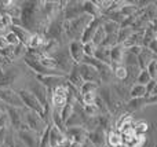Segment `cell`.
Here are the masks:
<instances>
[{
	"mask_svg": "<svg viewBox=\"0 0 157 147\" xmlns=\"http://www.w3.org/2000/svg\"><path fill=\"white\" fill-rule=\"evenodd\" d=\"M92 17L90 15H83L77 17L75 19H71V21H63L62 22V32L65 33V36L68 39H71V41H75V40H78L80 41V37H81V33L83 30L86 29V26L88 25V22L91 21Z\"/></svg>",
	"mask_w": 157,
	"mask_h": 147,
	"instance_id": "cell-1",
	"label": "cell"
},
{
	"mask_svg": "<svg viewBox=\"0 0 157 147\" xmlns=\"http://www.w3.org/2000/svg\"><path fill=\"white\" fill-rule=\"evenodd\" d=\"M37 8L39 2H26L24 3V7H21V24L26 30L36 28V18H37Z\"/></svg>",
	"mask_w": 157,
	"mask_h": 147,
	"instance_id": "cell-2",
	"label": "cell"
},
{
	"mask_svg": "<svg viewBox=\"0 0 157 147\" xmlns=\"http://www.w3.org/2000/svg\"><path fill=\"white\" fill-rule=\"evenodd\" d=\"M24 124L26 125V128L29 131H32L33 134H36V136L40 138L43 131L46 129L47 124L44 123V120L39 114H36L32 110H28L24 107Z\"/></svg>",
	"mask_w": 157,
	"mask_h": 147,
	"instance_id": "cell-3",
	"label": "cell"
},
{
	"mask_svg": "<svg viewBox=\"0 0 157 147\" xmlns=\"http://www.w3.org/2000/svg\"><path fill=\"white\" fill-rule=\"evenodd\" d=\"M17 94H18V96H19V99H21V102H22V105H24L25 109L35 112L36 114H39L44 120V110H43V107L40 106V103L37 102V99H36L35 96L29 92V91L22 88V90L17 91ZM44 123H46V120H44Z\"/></svg>",
	"mask_w": 157,
	"mask_h": 147,
	"instance_id": "cell-4",
	"label": "cell"
},
{
	"mask_svg": "<svg viewBox=\"0 0 157 147\" xmlns=\"http://www.w3.org/2000/svg\"><path fill=\"white\" fill-rule=\"evenodd\" d=\"M97 94H99L98 96L102 99V102L106 106L108 112L110 113V114H113V112L117 110V99H116V96L113 95V92H112L110 87H109V85H99Z\"/></svg>",
	"mask_w": 157,
	"mask_h": 147,
	"instance_id": "cell-5",
	"label": "cell"
},
{
	"mask_svg": "<svg viewBox=\"0 0 157 147\" xmlns=\"http://www.w3.org/2000/svg\"><path fill=\"white\" fill-rule=\"evenodd\" d=\"M65 138L71 145L73 146H80L87 140V131L83 127H73V128H65L63 131Z\"/></svg>",
	"mask_w": 157,
	"mask_h": 147,
	"instance_id": "cell-6",
	"label": "cell"
},
{
	"mask_svg": "<svg viewBox=\"0 0 157 147\" xmlns=\"http://www.w3.org/2000/svg\"><path fill=\"white\" fill-rule=\"evenodd\" d=\"M0 101L6 106L15 107V109H24V105H22L17 91L11 90V88H0Z\"/></svg>",
	"mask_w": 157,
	"mask_h": 147,
	"instance_id": "cell-7",
	"label": "cell"
},
{
	"mask_svg": "<svg viewBox=\"0 0 157 147\" xmlns=\"http://www.w3.org/2000/svg\"><path fill=\"white\" fill-rule=\"evenodd\" d=\"M66 98H68V90L65 85H58L52 90L51 102H52V109L61 110L66 105Z\"/></svg>",
	"mask_w": 157,
	"mask_h": 147,
	"instance_id": "cell-8",
	"label": "cell"
},
{
	"mask_svg": "<svg viewBox=\"0 0 157 147\" xmlns=\"http://www.w3.org/2000/svg\"><path fill=\"white\" fill-rule=\"evenodd\" d=\"M77 70L80 73V77L84 83H95L98 84L99 83V76H98V72L95 70L92 66L86 65V63H80L77 65Z\"/></svg>",
	"mask_w": 157,
	"mask_h": 147,
	"instance_id": "cell-9",
	"label": "cell"
},
{
	"mask_svg": "<svg viewBox=\"0 0 157 147\" xmlns=\"http://www.w3.org/2000/svg\"><path fill=\"white\" fill-rule=\"evenodd\" d=\"M101 25H102V17H99V18H91V21L88 22V25H87L86 29H84L83 33H81L80 43L86 44V43H88V41H91L94 33L97 32V29L101 26Z\"/></svg>",
	"mask_w": 157,
	"mask_h": 147,
	"instance_id": "cell-10",
	"label": "cell"
},
{
	"mask_svg": "<svg viewBox=\"0 0 157 147\" xmlns=\"http://www.w3.org/2000/svg\"><path fill=\"white\" fill-rule=\"evenodd\" d=\"M6 113H7L8 121L13 124L14 129L17 132L24 124V109H15V107L6 106Z\"/></svg>",
	"mask_w": 157,
	"mask_h": 147,
	"instance_id": "cell-11",
	"label": "cell"
},
{
	"mask_svg": "<svg viewBox=\"0 0 157 147\" xmlns=\"http://www.w3.org/2000/svg\"><path fill=\"white\" fill-rule=\"evenodd\" d=\"M35 79L39 84L46 87L47 90L52 88L54 90L58 85H62L66 81V77H59V76H40V74H35Z\"/></svg>",
	"mask_w": 157,
	"mask_h": 147,
	"instance_id": "cell-12",
	"label": "cell"
},
{
	"mask_svg": "<svg viewBox=\"0 0 157 147\" xmlns=\"http://www.w3.org/2000/svg\"><path fill=\"white\" fill-rule=\"evenodd\" d=\"M66 6H63V15L65 21H71L77 17L83 15V8H81V2H65Z\"/></svg>",
	"mask_w": 157,
	"mask_h": 147,
	"instance_id": "cell-13",
	"label": "cell"
},
{
	"mask_svg": "<svg viewBox=\"0 0 157 147\" xmlns=\"http://www.w3.org/2000/svg\"><path fill=\"white\" fill-rule=\"evenodd\" d=\"M17 138L22 142L25 147H37L39 146V138L36 134H33L29 129H19L17 131Z\"/></svg>",
	"mask_w": 157,
	"mask_h": 147,
	"instance_id": "cell-14",
	"label": "cell"
},
{
	"mask_svg": "<svg viewBox=\"0 0 157 147\" xmlns=\"http://www.w3.org/2000/svg\"><path fill=\"white\" fill-rule=\"evenodd\" d=\"M87 140L94 147H105L106 145V132L101 128L87 132Z\"/></svg>",
	"mask_w": 157,
	"mask_h": 147,
	"instance_id": "cell-15",
	"label": "cell"
},
{
	"mask_svg": "<svg viewBox=\"0 0 157 147\" xmlns=\"http://www.w3.org/2000/svg\"><path fill=\"white\" fill-rule=\"evenodd\" d=\"M69 57H71L72 62H73L75 65H80V63L83 62V58H84L83 44L78 40H75V41L69 43Z\"/></svg>",
	"mask_w": 157,
	"mask_h": 147,
	"instance_id": "cell-16",
	"label": "cell"
},
{
	"mask_svg": "<svg viewBox=\"0 0 157 147\" xmlns=\"http://www.w3.org/2000/svg\"><path fill=\"white\" fill-rule=\"evenodd\" d=\"M50 147H55V146H61L66 142V138L65 134H63L61 129H58L57 127H54L51 124L50 125Z\"/></svg>",
	"mask_w": 157,
	"mask_h": 147,
	"instance_id": "cell-17",
	"label": "cell"
},
{
	"mask_svg": "<svg viewBox=\"0 0 157 147\" xmlns=\"http://www.w3.org/2000/svg\"><path fill=\"white\" fill-rule=\"evenodd\" d=\"M155 59H156V55L153 54V52H150L147 48H142L141 54L136 57V65H138L139 70H144V69H146V66Z\"/></svg>",
	"mask_w": 157,
	"mask_h": 147,
	"instance_id": "cell-18",
	"label": "cell"
},
{
	"mask_svg": "<svg viewBox=\"0 0 157 147\" xmlns=\"http://www.w3.org/2000/svg\"><path fill=\"white\" fill-rule=\"evenodd\" d=\"M123 55H124V48L121 44H116L109 50V58H110V66L113 65H121L123 62Z\"/></svg>",
	"mask_w": 157,
	"mask_h": 147,
	"instance_id": "cell-19",
	"label": "cell"
},
{
	"mask_svg": "<svg viewBox=\"0 0 157 147\" xmlns=\"http://www.w3.org/2000/svg\"><path fill=\"white\" fill-rule=\"evenodd\" d=\"M11 32H13L14 35L18 37L19 44H22V46L26 47L28 40H29L30 35H32L29 30H26L25 28H22V26H11Z\"/></svg>",
	"mask_w": 157,
	"mask_h": 147,
	"instance_id": "cell-20",
	"label": "cell"
},
{
	"mask_svg": "<svg viewBox=\"0 0 157 147\" xmlns=\"http://www.w3.org/2000/svg\"><path fill=\"white\" fill-rule=\"evenodd\" d=\"M43 43H44V37L40 35V33H32L30 37H29V40H28V43H26V48L35 51V50L41 48Z\"/></svg>",
	"mask_w": 157,
	"mask_h": 147,
	"instance_id": "cell-21",
	"label": "cell"
},
{
	"mask_svg": "<svg viewBox=\"0 0 157 147\" xmlns=\"http://www.w3.org/2000/svg\"><path fill=\"white\" fill-rule=\"evenodd\" d=\"M98 76H99L101 83L108 84L112 81V77H113V68L109 65H102V68L98 70Z\"/></svg>",
	"mask_w": 157,
	"mask_h": 147,
	"instance_id": "cell-22",
	"label": "cell"
},
{
	"mask_svg": "<svg viewBox=\"0 0 157 147\" xmlns=\"http://www.w3.org/2000/svg\"><path fill=\"white\" fill-rule=\"evenodd\" d=\"M94 58L97 61H99V62L110 66V58H109V50L108 48L97 47V50H95V52H94Z\"/></svg>",
	"mask_w": 157,
	"mask_h": 147,
	"instance_id": "cell-23",
	"label": "cell"
},
{
	"mask_svg": "<svg viewBox=\"0 0 157 147\" xmlns=\"http://www.w3.org/2000/svg\"><path fill=\"white\" fill-rule=\"evenodd\" d=\"M128 96L131 99H138V98H145L146 96V91H145V85L141 84H134L128 91Z\"/></svg>",
	"mask_w": 157,
	"mask_h": 147,
	"instance_id": "cell-24",
	"label": "cell"
},
{
	"mask_svg": "<svg viewBox=\"0 0 157 147\" xmlns=\"http://www.w3.org/2000/svg\"><path fill=\"white\" fill-rule=\"evenodd\" d=\"M106 143L110 147H120L121 146V139L117 131H108L106 134Z\"/></svg>",
	"mask_w": 157,
	"mask_h": 147,
	"instance_id": "cell-25",
	"label": "cell"
},
{
	"mask_svg": "<svg viewBox=\"0 0 157 147\" xmlns=\"http://www.w3.org/2000/svg\"><path fill=\"white\" fill-rule=\"evenodd\" d=\"M119 28H120V25L116 24V22H113V21H109V19L102 21V29H103V32H105V36L116 35Z\"/></svg>",
	"mask_w": 157,
	"mask_h": 147,
	"instance_id": "cell-26",
	"label": "cell"
},
{
	"mask_svg": "<svg viewBox=\"0 0 157 147\" xmlns=\"http://www.w3.org/2000/svg\"><path fill=\"white\" fill-rule=\"evenodd\" d=\"M39 62H40V65L43 66V68L48 69V70H59V69H58L57 62H55V59L54 58H51V57L43 55V57L39 59Z\"/></svg>",
	"mask_w": 157,
	"mask_h": 147,
	"instance_id": "cell-27",
	"label": "cell"
},
{
	"mask_svg": "<svg viewBox=\"0 0 157 147\" xmlns=\"http://www.w3.org/2000/svg\"><path fill=\"white\" fill-rule=\"evenodd\" d=\"M149 131V124L145 123V121H139V123H135V127H134V135L139 138H145V135Z\"/></svg>",
	"mask_w": 157,
	"mask_h": 147,
	"instance_id": "cell-28",
	"label": "cell"
},
{
	"mask_svg": "<svg viewBox=\"0 0 157 147\" xmlns=\"http://www.w3.org/2000/svg\"><path fill=\"white\" fill-rule=\"evenodd\" d=\"M131 35H132L131 28H119V30H117V44H123Z\"/></svg>",
	"mask_w": 157,
	"mask_h": 147,
	"instance_id": "cell-29",
	"label": "cell"
},
{
	"mask_svg": "<svg viewBox=\"0 0 157 147\" xmlns=\"http://www.w3.org/2000/svg\"><path fill=\"white\" fill-rule=\"evenodd\" d=\"M73 106H75V103H66L65 106H63L62 109L59 110L61 121H62L63 124H65V121L68 120V118L71 117V114H72V113H73Z\"/></svg>",
	"mask_w": 157,
	"mask_h": 147,
	"instance_id": "cell-30",
	"label": "cell"
},
{
	"mask_svg": "<svg viewBox=\"0 0 157 147\" xmlns=\"http://www.w3.org/2000/svg\"><path fill=\"white\" fill-rule=\"evenodd\" d=\"M98 88H99V84H95V83H83L78 92H80V95L87 94V92H98Z\"/></svg>",
	"mask_w": 157,
	"mask_h": 147,
	"instance_id": "cell-31",
	"label": "cell"
},
{
	"mask_svg": "<svg viewBox=\"0 0 157 147\" xmlns=\"http://www.w3.org/2000/svg\"><path fill=\"white\" fill-rule=\"evenodd\" d=\"M11 26V18L6 14H0V36H3V33L7 32V29Z\"/></svg>",
	"mask_w": 157,
	"mask_h": 147,
	"instance_id": "cell-32",
	"label": "cell"
},
{
	"mask_svg": "<svg viewBox=\"0 0 157 147\" xmlns=\"http://www.w3.org/2000/svg\"><path fill=\"white\" fill-rule=\"evenodd\" d=\"M105 39V32H103V29H102V25H101L99 28L97 29V32L94 33V36H92V39H91V43L94 44L95 47H99V44L102 43V40Z\"/></svg>",
	"mask_w": 157,
	"mask_h": 147,
	"instance_id": "cell-33",
	"label": "cell"
},
{
	"mask_svg": "<svg viewBox=\"0 0 157 147\" xmlns=\"http://www.w3.org/2000/svg\"><path fill=\"white\" fill-rule=\"evenodd\" d=\"M97 92H87L83 94L80 96L81 102H83V106H90V105H94L95 103V99H97Z\"/></svg>",
	"mask_w": 157,
	"mask_h": 147,
	"instance_id": "cell-34",
	"label": "cell"
},
{
	"mask_svg": "<svg viewBox=\"0 0 157 147\" xmlns=\"http://www.w3.org/2000/svg\"><path fill=\"white\" fill-rule=\"evenodd\" d=\"M50 125L46 127V129L43 131L41 136L39 138V146L37 147H50Z\"/></svg>",
	"mask_w": 157,
	"mask_h": 147,
	"instance_id": "cell-35",
	"label": "cell"
},
{
	"mask_svg": "<svg viewBox=\"0 0 157 147\" xmlns=\"http://www.w3.org/2000/svg\"><path fill=\"white\" fill-rule=\"evenodd\" d=\"M127 106L132 110L141 109L142 106H146V96L145 98H138V99H131L130 102H127Z\"/></svg>",
	"mask_w": 157,
	"mask_h": 147,
	"instance_id": "cell-36",
	"label": "cell"
},
{
	"mask_svg": "<svg viewBox=\"0 0 157 147\" xmlns=\"http://www.w3.org/2000/svg\"><path fill=\"white\" fill-rule=\"evenodd\" d=\"M113 74H114V77H116L117 80H120V81L127 80V69H125L123 65L116 66V69L113 70Z\"/></svg>",
	"mask_w": 157,
	"mask_h": 147,
	"instance_id": "cell-37",
	"label": "cell"
},
{
	"mask_svg": "<svg viewBox=\"0 0 157 147\" xmlns=\"http://www.w3.org/2000/svg\"><path fill=\"white\" fill-rule=\"evenodd\" d=\"M150 77H149V74H147V72H146V69H144V70H139V73H138V76H136V84H141V85H146L147 83L150 81Z\"/></svg>",
	"mask_w": 157,
	"mask_h": 147,
	"instance_id": "cell-38",
	"label": "cell"
},
{
	"mask_svg": "<svg viewBox=\"0 0 157 147\" xmlns=\"http://www.w3.org/2000/svg\"><path fill=\"white\" fill-rule=\"evenodd\" d=\"M4 39H6V41H7L8 47H17V46L19 44L18 37H17V36L14 35L11 30H8V32L6 33V35H4Z\"/></svg>",
	"mask_w": 157,
	"mask_h": 147,
	"instance_id": "cell-39",
	"label": "cell"
},
{
	"mask_svg": "<svg viewBox=\"0 0 157 147\" xmlns=\"http://www.w3.org/2000/svg\"><path fill=\"white\" fill-rule=\"evenodd\" d=\"M146 72L149 74V77L152 80H156V76H157V61H152L149 65L146 66Z\"/></svg>",
	"mask_w": 157,
	"mask_h": 147,
	"instance_id": "cell-40",
	"label": "cell"
},
{
	"mask_svg": "<svg viewBox=\"0 0 157 147\" xmlns=\"http://www.w3.org/2000/svg\"><path fill=\"white\" fill-rule=\"evenodd\" d=\"M95 50H97V47H95L91 41L83 44V54H84V57H94Z\"/></svg>",
	"mask_w": 157,
	"mask_h": 147,
	"instance_id": "cell-41",
	"label": "cell"
},
{
	"mask_svg": "<svg viewBox=\"0 0 157 147\" xmlns=\"http://www.w3.org/2000/svg\"><path fill=\"white\" fill-rule=\"evenodd\" d=\"M145 91H146V96L156 95V91H157V81L156 80H150V81L145 85Z\"/></svg>",
	"mask_w": 157,
	"mask_h": 147,
	"instance_id": "cell-42",
	"label": "cell"
},
{
	"mask_svg": "<svg viewBox=\"0 0 157 147\" xmlns=\"http://www.w3.org/2000/svg\"><path fill=\"white\" fill-rule=\"evenodd\" d=\"M8 124H10V121H8L7 113L2 112V113H0V128H7Z\"/></svg>",
	"mask_w": 157,
	"mask_h": 147,
	"instance_id": "cell-43",
	"label": "cell"
},
{
	"mask_svg": "<svg viewBox=\"0 0 157 147\" xmlns=\"http://www.w3.org/2000/svg\"><path fill=\"white\" fill-rule=\"evenodd\" d=\"M130 117H131V116H130V113H124V114H120L119 120L116 121V128L119 129L120 127H121V124H123V123H125V121H127Z\"/></svg>",
	"mask_w": 157,
	"mask_h": 147,
	"instance_id": "cell-44",
	"label": "cell"
},
{
	"mask_svg": "<svg viewBox=\"0 0 157 147\" xmlns=\"http://www.w3.org/2000/svg\"><path fill=\"white\" fill-rule=\"evenodd\" d=\"M7 128H0V145H3L6 140V136H7Z\"/></svg>",
	"mask_w": 157,
	"mask_h": 147,
	"instance_id": "cell-45",
	"label": "cell"
},
{
	"mask_svg": "<svg viewBox=\"0 0 157 147\" xmlns=\"http://www.w3.org/2000/svg\"><path fill=\"white\" fill-rule=\"evenodd\" d=\"M7 48H8V44H7V41H6V39H4V35H3V36H0V51L7 50Z\"/></svg>",
	"mask_w": 157,
	"mask_h": 147,
	"instance_id": "cell-46",
	"label": "cell"
},
{
	"mask_svg": "<svg viewBox=\"0 0 157 147\" xmlns=\"http://www.w3.org/2000/svg\"><path fill=\"white\" fill-rule=\"evenodd\" d=\"M2 112H6V105L0 101V113H2Z\"/></svg>",
	"mask_w": 157,
	"mask_h": 147,
	"instance_id": "cell-47",
	"label": "cell"
},
{
	"mask_svg": "<svg viewBox=\"0 0 157 147\" xmlns=\"http://www.w3.org/2000/svg\"><path fill=\"white\" fill-rule=\"evenodd\" d=\"M55 147H63V145H61V146H55Z\"/></svg>",
	"mask_w": 157,
	"mask_h": 147,
	"instance_id": "cell-48",
	"label": "cell"
},
{
	"mask_svg": "<svg viewBox=\"0 0 157 147\" xmlns=\"http://www.w3.org/2000/svg\"><path fill=\"white\" fill-rule=\"evenodd\" d=\"M105 147H106V146H105Z\"/></svg>",
	"mask_w": 157,
	"mask_h": 147,
	"instance_id": "cell-49",
	"label": "cell"
}]
</instances>
